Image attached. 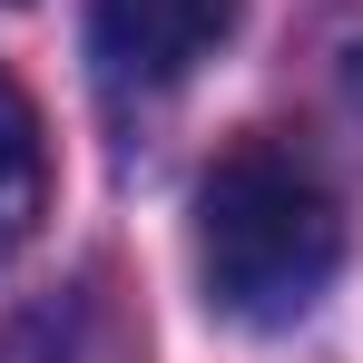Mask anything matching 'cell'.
<instances>
[{
    "instance_id": "cell-1",
    "label": "cell",
    "mask_w": 363,
    "mask_h": 363,
    "mask_svg": "<svg viewBox=\"0 0 363 363\" xmlns=\"http://www.w3.org/2000/svg\"><path fill=\"white\" fill-rule=\"evenodd\" d=\"M344 265V206L295 138H236L196 186V275L245 334L304 324Z\"/></svg>"
},
{
    "instance_id": "cell-2",
    "label": "cell",
    "mask_w": 363,
    "mask_h": 363,
    "mask_svg": "<svg viewBox=\"0 0 363 363\" xmlns=\"http://www.w3.org/2000/svg\"><path fill=\"white\" fill-rule=\"evenodd\" d=\"M236 30V0H89V50L118 89H177Z\"/></svg>"
},
{
    "instance_id": "cell-3",
    "label": "cell",
    "mask_w": 363,
    "mask_h": 363,
    "mask_svg": "<svg viewBox=\"0 0 363 363\" xmlns=\"http://www.w3.org/2000/svg\"><path fill=\"white\" fill-rule=\"evenodd\" d=\"M40 206H50V147H40V108L20 99V79L0 69V255L40 236Z\"/></svg>"
}]
</instances>
